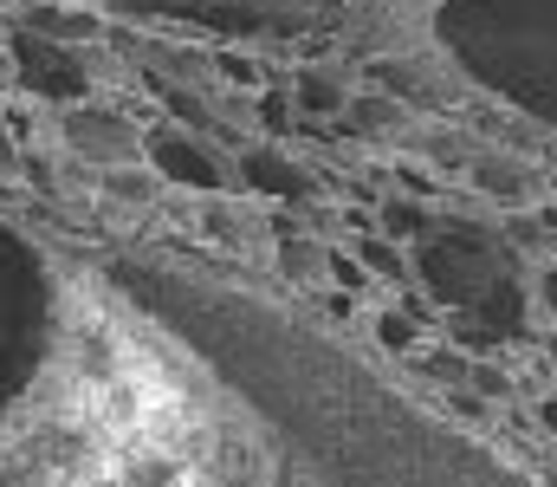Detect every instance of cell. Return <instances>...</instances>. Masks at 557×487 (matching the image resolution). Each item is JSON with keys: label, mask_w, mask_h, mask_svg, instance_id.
Returning <instances> with one entry per match:
<instances>
[{"label": "cell", "mask_w": 557, "mask_h": 487, "mask_svg": "<svg viewBox=\"0 0 557 487\" xmlns=\"http://www.w3.org/2000/svg\"><path fill=\"white\" fill-rule=\"evenodd\" d=\"M383 344H396V351H403V344H409V325H403V319H383Z\"/></svg>", "instance_id": "obj_9"}, {"label": "cell", "mask_w": 557, "mask_h": 487, "mask_svg": "<svg viewBox=\"0 0 557 487\" xmlns=\"http://www.w3.org/2000/svg\"><path fill=\"white\" fill-rule=\"evenodd\" d=\"M247 175H253V188H298L278 157H247Z\"/></svg>", "instance_id": "obj_6"}, {"label": "cell", "mask_w": 557, "mask_h": 487, "mask_svg": "<svg viewBox=\"0 0 557 487\" xmlns=\"http://www.w3.org/2000/svg\"><path fill=\"white\" fill-rule=\"evenodd\" d=\"M65 144H72L78 157H98V162L137 157V150H143L137 131H131L124 118H104V111H72V124H65Z\"/></svg>", "instance_id": "obj_4"}, {"label": "cell", "mask_w": 557, "mask_h": 487, "mask_svg": "<svg viewBox=\"0 0 557 487\" xmlns=\"http://www.w3.org/2000/svg\"><path fill=\"white\" fill-rule=\"evenodd\" d=\"M149 144V157L162 175H175V182H188V188H221L227 182V169L214 150H201V144H188V137H175V131H156V137H143Z\"/></svg>", "instance_id": "obj_3"}, {"label": "cell", "mask_w": 557, "mask_h": 487, "mask_svg": "<svg viewBox=\"0 0 557 487\" xmlns=\"http://www.w3.org/2000/svg\"><path fill=\"white\" fill-rule=\"evenodd\" d=\"M7 78H20V72H13V52H0V85H7Z\"/></svg>", "instance_id": "obj_10"}, {"label": "cell", "mask_w": 557, "mask_h": 487, "mask_svg": "<svg viewBox=\"0 0 557 487\" xmlns=\"http://www.w3.org/2000/svg\"><path fill=\"white\" fill-rule=\"evenodd\" d=\"M111 195H124V202H143V195H149V182H143L137 169H117V175H111Z\"/></svg>", "instance_id": "obj_7"}, {"label": "cell", "mask_w": 557, "mask_h": 487, "mask_svg": "<svg viewBox=\"0 0 557 487\" xmlns=\"http://www.w3.org/2000/svg\"><path fill=\"white\" fill-rule=\"evenodd\" d=\"M486 267H493V247L486 241H473V234H434L428 247H421V273H428V287L441 293V300H486L493 287H506V280H486Z\"/></svg>", "instance_id": "obj_1"}, {"label": "cell", "mask_w": 557, "mask_h": 487, "mask_svg": "<svg viewBox=\"0 0 557 487\" xmlns=\"http://www.w3.org/2000/svg\"><path fill=\"white\" fill-rule=\"evenodd\" d=\"M545 300H552V313H557V273H545Z\"/></svg>", "instance_id": "obj_11"}, {"label": "cell", "mask_w": 557, "mask_h": 487, "mask_svg": "<svg viewBox=\"0 0 557 487\" xmlns=\"http://www.w3.org/2000/svg\"><path fill=\"white\" fill-rule=\"evenodd\" d=\"M13 72L39 92V98H85V85H91V72L59 46V39H39V33H13Z\"/></svg>", "instance_id": "obj_2"}, {"label": "cell", "mask_w": 557, "mask_h": 487, "mask_svg": "<svg viewBox=\"0 0 557 487\" xmlns=\"http://www.w3.org/2000/svg\"><path fill=\"white\" fill-rule=\"evenodd\" d=\"M26 33H39V39H91L98 20L78 13V7H33V26Z\"/></svg>", "instance_id": "obj_5"}, {"label": "cell", "mask_w": 557, "mask_h": 487, "mask_svg": "<svg viewBox=\"0 0 557 487\" xmlns=\"http://www.w3.org/2000/svg\"><path fill=\"white\" fill-rule=\"evenodd\" d=\"M298 98H305V105H318V111H331V105H337V92H331L324 78H298Z\"/></svg>", "instance_id": "obj_8"}]
</instances>
